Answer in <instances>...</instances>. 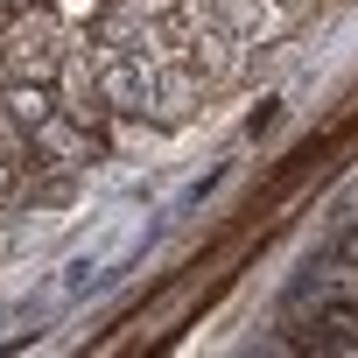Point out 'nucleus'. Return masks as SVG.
I'll return each mask as SVG.
<instances>
[{"instance_id": "nucleus-1", "label": "nucleus", "mask_w": 358, "mask_h": 358, "mask_svg": "<svg viewBox=\"0 0 358 358\" xmlns=\"http://www.w3.org/2000/svg\"><path fill=\"white\" fill-rule=\"evenodd\" d=\"M78 43H85V29H78L71 15H57L50 0H22L15 22L0 29V64H8L15 78H43V85H57V71L71 64Z\"/></svg>"}]
</instances>
